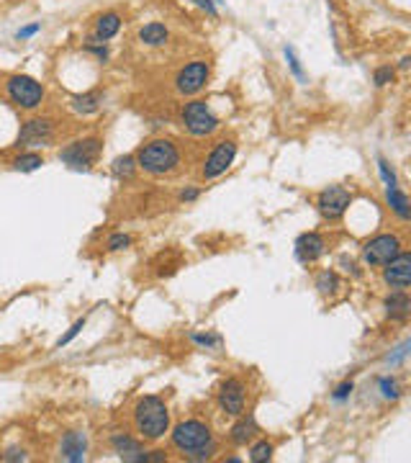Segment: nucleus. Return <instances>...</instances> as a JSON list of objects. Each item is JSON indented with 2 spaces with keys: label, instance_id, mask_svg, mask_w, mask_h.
<instances>
[{
  "label": "nucleus",
  "instance_id": "obj_27",
  "mask_svg": "<svg viewBox=\"0 0 411 463\" xmlns=\"http://www.w3.org/2000/svg\"><path fill=\"white\" fill-rule=\"evenodd\" d=\"M273 458V446H270L268 440H260V443H254L252 450H250V461L252 463H262V461H270Z\"/></svg>",
  "mask_w": 411,
  "mask_h": 463
},
{
  "label": "nucleus",
  "instance_id": "obj_4",
  "mask_svg": "<svg viewBox=\"0 0 411 463\" xmlns=\"http://www.w3.org/2000/svg\"><path fill=\"white\" fill-rule=\"evenodd\" d=\"M6 90H8L10 101L18 108H26V111L39 108L41 101H44V85L39 80H34L31 75H13V78H8Z\"/></svg>",
  "mask_w": 411,
  "mask_h": 463
},
{
  "label": "nucleus",
  "instance_id": "obj_13",
  "mask_svg": "<svg viewBox=\"0 0 411 463\" xmlns=\"http://www.w3.org/2000/svg\"><path fill=\"white\" fill-rule=\"evenodd\" d=\"M55 134V124L49 119H31L26 121L18 131V147H44Z\"/></svg>",
  "mask_w": 411,
  "mask_h": 463
},
{
  "label": "nucleus",
  "instance_id": "obj_12",
  "mask_svg": "<svg viewBox=\"0 0 411 463\" xmlns=\"http://www.w3.org/2000/svg\"><path fill=\"white\" fill-rule=\"evenodd\" d=\"M383 280H386V286L394 288V291H406V288H409V283H411V255L409 252H398L391 263H386Z\"/></svg>",
  "mask_w": 411,
  "mask_h": 463
},
{
  "label": "nucleus",
  "instance_id": "obj_41",
  "mask_svg": "<svg viewBox=\"0 0 411 463\" xmlns=\"http://www.w3.org/2000/svg\"><path fill=\"white\" fill-rule=\"evenodd\" d=\"M0 461H3V450H0Z\"/></svg>",
  "mask_w": 411,
  "mask_h": 463
},
{
  "label": "nucleus",
  "instance_id": "obj_33",
  "mask_svg": "<svg viewBox=\"0 0 411 463\" xmlns=\"http://www.w3.org/2000/svg\"><path fill=\"white\" fill-rule=\"evenodd\" d=\"M131 245V237L129 234H111L108 237V250H127Z\"/></svg>",
  "mask_w": 411,
  "mask_h": 463
},
{
  "label": "nucleus",
  "instance_id": "obj_40",
  "mask_svg": "<svg viewBox=\"0 0 411 463\" xmlns=\"http://www.w3.org/2000/svg\"><path fill=\"white\" fill-rule=\"evenodd\" d=\"M409 62H411V57H403V59H401V70H406V67H409Z\"/></svg>",
  "mask_w": 411,
  "mask_h": 463
},
{
  "label": "nucleus",
  "instance_id": "obj_23",
  "mask_svg": "<svg viewBox=\"0 0 411 463\" xmlns=\"http://www.w3.org/2000/svg\"><path fill=\"white\" fill-rule=\"evenodd\" d=\"M10 165H13V170H18V173H34V170H39L41 165H44V157L36 155V152H24V155H18Z\"/></svg>",
  "mask_w": 411,
  "mask_h": 463
},
{
  "label": "nucleus",
  "instance_id": "obj_35",
  "mask_svg": "<svg viewBox=\"0 0 411 463\" xmlns=\"http://www.w3.org/2000/svg\"><path fill=\"white\" fill-rule=\"evenodd\" d=\"M349 394H352V381H345V383H340V386H337V392L332 394V399L334 401H345Z\"/></svg>",
  "mask_w": 411,
  "mask_h": 463
},
{
  "label": "nucleus",
  "instance_id": "obj_3",
  "mask_svg": "<svg viewBox=\"0 0 411 463\" xmlns=\"http://www.w3.org/2000/svg\"><path fill=\"white\" fill-rule=\"evenodd\" d=\"M134 427L144 440H159L170 430V412L159 397H144L134 407Z\"/></svg>",
  "mask_w": 411,
  "mask_h": 463
},
{
  "label": "nucleus",
  "instance_id": "obj_16",
  "mask_svg": "<svg viewBox=\"0 0 411 463\" xmlns=\"http://www.w3.org/2000/svg\"><path fill=\"white\" fill-rule=\"evenodd\" d=\"M59 453H62L64 461H70V463L85 461V453H87V438H85V432H78V430L64 432L62 443H59Z\"/></svg>",
  "mask_w": 411,
  "mask_h": 463
},
{
  "label": "nucleus",
  "instance_id": "obj_15",
  "mask_svg": "<svg viewBox=\"0 0 411 463\" xmlns=\"http://www.w3.org/2000/svg\"><path fill=\"white\" fill-rule=\"evenodd\" d=\"M111 446H113V453H119L121 461H129V463L147 461V453L142 450V443L134 438H129V435H124V432H116V435H113Z\"/></svg>",
  "mask_w": 411,
  "mask_h": 463
},
{
  "label": "nucleus",
  "instance_id": "obj_17",
  "mask_svg": "<svg viewBox=\"0 0 411 463\" xmlns=\"http://www.w3.org/2000/svg\"><path fill=\"white\" fill-rule=\"evenodd\" d=\"M254 435H257V422H254L252 415H247V417L239 415V420L229 430V440L234 443V446H247V443H252Z\"/></svg>",
  "mask_w": 411,
  "mask_h": 463
},
{
  "label": "nucleus",
  "instance_id": "obj_18",
  "mask_svg": "<svg viewBox=\"0 0 411 463\" xmlns=\"http://www.w3.org/2000/svg\"><path fill=\"white\" fill-rule=\"evenodd\" d=\"M386 314L391 317V320H406L411 314V299L406 296V291H394V294L386 299Z\"/></svg>",
  "mask_w": 411,
  "mask_h": 463
},
{
  "label": "nucleus",
  "instance_id": "obj_32",
  "mask_svg": "<svg viewBox=\"0 0 411 463\" xmlns=\"http://www.w3.org/2000/svg\"><path fill=\"white\" fill-rule=\"evenodd\" d=\"M285 57H288V64H291L293 75H296V78H298L301 83H306V75H303V70H301L298 59H296V52H293L291 47H285Z\"/></svg>",
  "mask_w": 411,
  "mask_h": 463
},
{
  "label": "nucleus",
  "instance_id": "obj_36",
  "mask_svg": "<svg viewBox=\"0 0 411 463\" xmlns=\"http://www.w3.org/2000/svg\"><path fill=\"white\" fill-rule=\"evenodd\" d=\"M41 24H31V26H26V29H21V31L16 34V39H29V36H34V34L39 31Z\"/></svg>",
  "mask_w": 411,
  "mask_h": 463
},
{
  "label": "nucleus",
  "instance_id": "obj_1",
  "mask_svg": "<svg viewBox=\"0 0 411 463\" xmlns=\"http://www.w3.org/2000/svg\"><path fill=\"white\" fill-rule=\"evenodd\" d=\"M173 446L190 461H206L216 450L214 432L201 420H185L173 430Z\"/></svg>",
  "mask_w": 411,
  "mask_h": 463
},
{
  "label": "nucleus",
  "instance_id": "obj_39",
  "mask_svg": "<svg viewBox=\"0 0 411 463\" xmlns=\"http://www.w3.org/2000/svg\"><path fill=\"white\" fill-rule=\"evenodd\" d=\"M198 199V191L196 188H188V191L180 193V201H196Z\"/></svg>",
  "mask_w": 411,
  "mask_h": 463
},
{
  "label": "nucleus",
  "instance_id": "obj_21",
  "mask_svg": "<svg viewBox=\"0 0 411 463\" xmlns=\"http://www.w3.org/2000/svg\"><path fill=\"white\" fill-rule=\"evenodd\" d=\"M386 201H388V206H391V211H394L401 222H409V216H411V208H409V196L403 191H398V185L396 188H388L386 191Z\"/></svg>",
  "mask_w": 411,
  "mask_h": 463
},
{
  "label": "nucleus",
  "instance_id": "obj_6",
  "mask_svg": "<svg viewBox=\"0 0 411 463\" xmlns=\"http://www.w3.org/2000/svg\"><path fill=\"white\" fill-rule=\"evenodd\" d=\"M103 142L98 136H87V139H78V142L67 144L59 152V160L72 170H87L95 162V157L101 155Z\"/></svg>",
  "mask_w": 411,
  "mask_h": 463
},
{
  "label": "nucleus",
  "instance_id": "obj_28",
  "mask_svg": "<svg viewBox=\"0 0 411 463\" xmlns=\"http://www.w3.org/2000/svg\"><path fill=\"white\" fill-rule=\"evenodd\" d=\"M396 78V70L391 67V64H383V67H378L375 70V75H373V83H375V88H383V85H388V83H394Z\"/></svg>",
  "mask_w": 411,
  "mask_h": 463
},
{
  "label": "nucleus",
  "instance_id": "obj_29",
  "mask_svg": "<svg viewBox=\"0 0 411 463\" xmlns=\"http://www.w3.org/2000/svg\"><path fill=\"white\" fill-rule=\"evenodd\" d=\"M378 170H380L383 183H386L388 188H396V176H394V170H391V165H388L386 157H378Z\"/></svg>",
  "mask_w": 411,
  "mask_h": 463
},
{
  "label": "nucleus",
  "instance_id": "obj_11",
  "mask_svg": "<svg viewBox=\"0 0 411 463\" xmlns=\"http://www.w3.org/2000/svg\"><path fill=\"white\" fill-rule=\"evenodd\" d=\"M219 407L231 417L245 415V383L239 378H226L219 389Z\"/></svg>",
  "mask_w": 411,
  "mask_h": 463
},
{
  "label": "nucleus",
  "instance_id": "obj_24",
  "mask_svg": "<svg viewBox=\"0 0 411 463\" xmlns=\"http://www.w3.org/2000/svg\"><path fill=\"white\" fill-rule=\"evenodd\" d=\"M317 288H319V294H324V296H332L337 288H340V276L334 271H322L317 276Z\"/></svg>",
  "mask_w": 411,
  "mask_h": 463
},
{
  "label": "nucleus",
  "instance_id": "obj_31",
  "mask_svg": "<svg viewBox=\"0 0 411 463\" xmlns=\"http://www.w3.org/2000/svg\"><path fill=\"white\" fill-rule=\"evenodd\" d=\"M193 343L201 345V348H222V337L206 332V335H193Z\"/></svg>",
  "mask_w": 411,
  "mask_h": 463
},
{
  "label": "nucleus",
  "instance_id": "obj_38",
  "mask_svg": "<svg viewBox=\"0 0 411 463\" xmlns=\"http://www.w3.org/2000/svg\"><path fill=\"white\" fill-rule=\"evenodd\" d=\"M193 3H196V6H201V8H206L208 13H216V6L211 3V0H193Z\"/></svg>",
  "mask_w": 411,
  "mask_h": 463
},
{
  "label": "nucleus",
  "instance_id": "obj_22",
  "mask_svg": "<svg viewBox=\"0 0 411 463\" xmlns=\"http://www.w3.org/2000/svg\"><path fill=\"white\" fill-rule=\"evenodd\" d=\"M101 104H103V96L98 93V90H90V93H82V96L72 98V108H75L78 113H82V116L95 113L98 108H101Z\"/></svg>",
  "mask_w": 411,
  "mask_h": 463
},
{
  "label": "nucleus",
  "instance_id": "obj_25",
  "mask_svg": "<svg viewBox=\"0 0 411 463\" xmlns=\"http://www.w3.org/2000/svg\"><path fill=\"white\" fill-rule=\"evenodd\" d=\"M113 176L119 178V180H124V178H131L136 170V160L134 157H116L113 160Z\"/></svg>",
  "mask_w": 411,
  "mask_h": 463
},
{
  "label": "nucleus",
  "instance_id": "obj_26",
  "mask_svg": "<svg viewBox=\"0 0 411 463\" xmlns=\"http://www.w3.org/2000/svg\"><path fill=\"white\" fill-rule=\"evenodd\" d=\"M378 386H380V394H383V399H398V397H401V386H398V381H396L394 376H386V378H380Z\"/></svg>",
  "mask_w": 411,
  "mask_h": 463
},
{
  "label": "nucleus",
  "instance_id": "obj_2",
  "mask_svg": "<svg viewBox=\"0 0 411 463\" xmlns=\"http://www.w3.org/2000/svg\"><path fill=\"white\" fill-rule=\"evenodd\" d=\"M134 160L150 176H170L180 165V152L170 139H152L139 147Z\"/></svg>",
  "mask_w": 411,
  "mask_h": 463
},
{
  "label": "nucleus",
  "instance_id": "obj_7",
  "mask_svg": "<svg viewBox=\"0 0 411 463\" xmlns=\"http://www.w3.org/2000/svg\"><path fill=\"white\" fill-rule=\"evenodd\" d=\"M401 252V240L398 234H378L370 242H365L363 257L368 265H386Z\"/></svg>",
  "mask_w": 411,
  "mask_h": 463
},
{
  "label": "nucleus",
  "instance_id": "obj_9",
  "mask_svg": "<svg viewBox=\"0 0 411 463\" xmlns=\"http://www.w3.org/2000/svg\"><path fill=\"white\" fill-rule=\"evenodd\" d=\"M349 193L342 188V185H329L324 191L319 193L317 199V206H319V214L329 219V222H337L345 216V211L349 208Z\"/></svg>",
  "mask_w": 411,
  "mask_h": 463
},
{
  "label": "nucleus",
  "instance_id": "obj_20",
  "mask_svg": "<svg viewBox=\"0 0 411 463\" xmlns=\"http://www.w3.org/2000/svg\"><path fill=\"white\" fill-rule=\"evenodd\" d=\"M139 39H142L147 47H162V44H167V39H170V31L165 29V24L152 21V24L139 29Z\"/></svg>",
  "mask_w": 411,
  "mask_h": 463
},
{
  "label": "nucleus",
  "instance_id": "obj_30",
  "mask_svg": "<svg viewBox=\"0 0 411 463\" xmlns=\"http://www.w3.org/2000/svg\"><path fill=\"white\" fill-rule=\"evenodd\" d=\"M85 327V320H78L75 322V325H72L70 329H67V332H64L62 337H59V340H57V348H62V345H70L72 340H75V337L80 335V329Z\"/></svg>",
  "mask_w": 411,
  "mask_h": 463
},
{
  "label": "nucleus",
  "instance_id": "obj_10",
  "mask_svg": "<svg viewBox=\"0 0 411 463\" xmlns=\"http://www.w3.org/2000/svg\"><path fill=\"white\" fill-rule=\"evenodd\" d=\"M234 157H237V144L231 142V139L219 142L216 144V150L211 152V155H208V160H206L203 178L206 180H214V178H219L222 173H226L229 165L234 162Z\"/></svg>",
  "mask_w": 411,
  "mask_h": 463
},
{
  "label": "nucleus",
  "instance_id": "obj_8",
  "mask_svg": "<svg viewBox=\"0 0 411 463\" xmlns=\"http://www.w3.org/2000/svg\"><path fill=\"white\" fill-rule=\"evenodd\" d=\"M208 64L203 59H196V62L185 64L180 72H178V78H175V88L180 96H196L198 90L206 88V83H208Z\"/></svg>",
  "mask_w": 411,
  "mask_h": 463
},
{
  "label": "nucleus",
  "instance_id": "obj_5",
  "mask_svg": "<svg viewBox=\"0 0 411 463\" xmlns=\"http://www.w3.org/2000/svg\"><path fill=\"white\" fill-rule=\"evenodd\" d=\"M180 119L182 127L188 129L193 136H208L219 129V119H216V113L211 111V106L206 104V101H190V104H185Z\"/></svg>",
  "mask_w": 411,
  "mask_h": 463
},
{
  "label": "nucleus",
  "instance_id": "obj_34",
  "mask_svg": "<svg viewBox=\"0 0 411 463\" xmlns=\"http://www.w3.org/2000/svg\"><path fill=\"white\" fill-rule=\"evenodd\" d=\"M3 461H8V463L26 461V450L24 448H8V450H3Z\"/></svg>",
  "mask_w": 411,
  "mask_h": 463
},
{
  "label": "nucleus",
  "instance_id": "obj_19",
  "mask_svg": "<svg viewBox=\"0 0 411 463\" xmlns=\"http://www.w3.org/2000/svg\"><path fill=\"white\" fill-rule=\"evenodd\" d=\"M119 29H121V16L116 10L103 13V16L95 21V39H101V41L113 39V36L119 34Z\"/></svg>",
  "mask_w": 411,
  "mask_h": 463
},
{
  "label": "nucleus",
  "instance_id": "obj_37",
  "mask_svg": "<svg viewBox=\"0 0 411 463\" xmlns=\"http://www.w3.org/2000/svg\"><path fill=\"white\" fill-rule=\"evenodd\" d=\"M406 352H409V343H406V345H401V348H398V352H396L394 358H388V363H394V366H396V363H401V360H403V355H406Z\"/></svg>",
  "mask_w": 411,
  "mask_h": 463
},
{
  "label": "nucleus",
  "instance_id": "obj_14",
  "mask_svg": "<svg viewBox=\"0 0 411 463\" xmlns=\"http://www.w3.org/2000/svg\"><path fill=\"white\" fill-rule=\"evenodd\" d=\"M324 248H326V242L319 232H306V234H301L298 240H296V257H298L303 265H308L324 255Z\"/></svg>",
  "mask_w": 411,
  "mask_h": 463
}]
</instances>
